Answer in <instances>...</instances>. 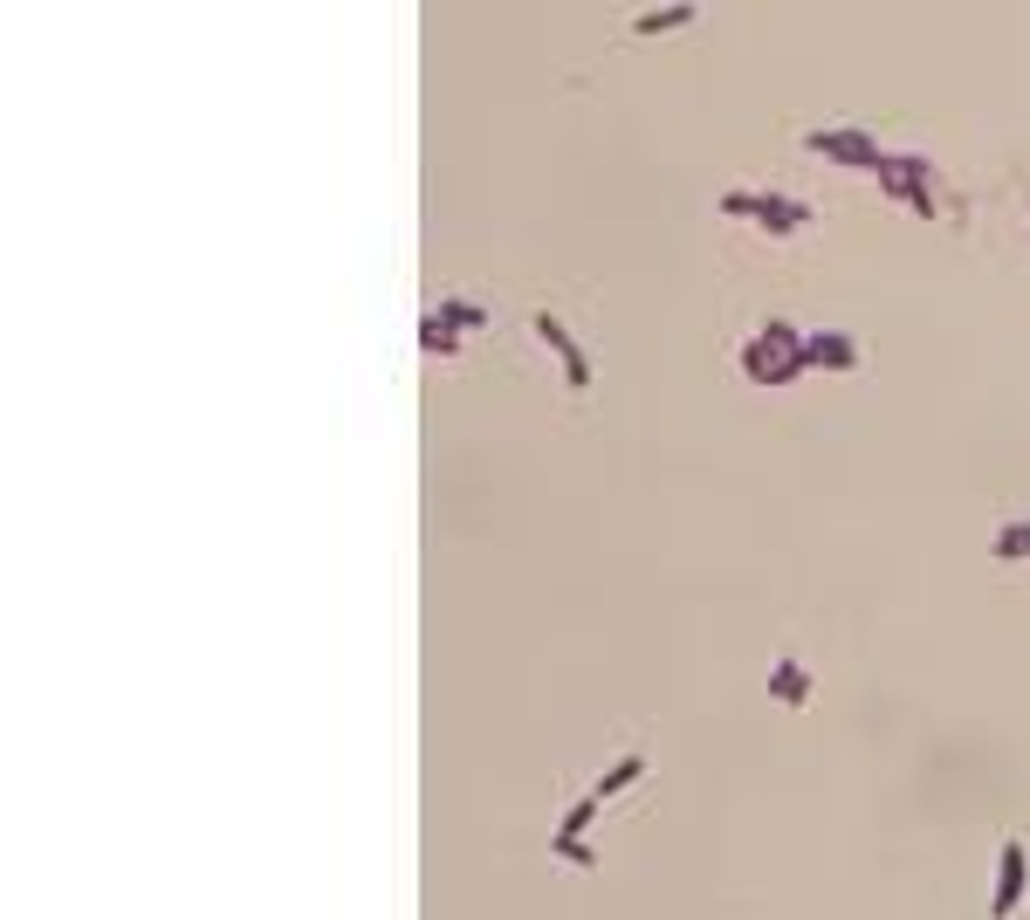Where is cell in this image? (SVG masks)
<instances>
[{"label":"cell","instance_id":"6da1fadb","mask_svg":"<svg viewBox=\"0 0 1030 920\" xmlns=\"http://www.w3.org/2000/svg\"><path fill=\"white\" fill-rule=\"evenodd\" d=\"M804 151H817V159H832V165H859L872 179H880V165H886V151L866 131H804Z\"/></svg>","mask_w":1030,"mask_h":920},{"label":"cell","instance_id":"7a4b0ae2","mask_svg":"<svg viewBox=\"0 0 1030 920\" xmlns=\"http://www.w3.org/2000/svg\"><path fill=\"white\" fill-rule=\"evenodd\" d=\"M1023 886H1030V852H1023V838H1010L996 859V893H989V920H1010L1023 907Z\"/></svg>","mask_w":1030,"mask_h":920},{"label":"cell","instance_id":"3957f363","mask_svg":"<svg viewBox=\"0 0 1030 920\" xmlns=\"http://www.w3.org/2000/svg\"><path fill=\"white\" fill-rule=\"evenodd\" d=\"M536 337H543V344H550V350L563 357V386H571V392H584V386H591V357H584V350L571 344V330H563V323H557L550 310H536Z\"/></svg>","mask_w":1030,"mask_h":920},{"label":"cell","instance_id":"277c9868","mask_svg":"<svg viewBox=\"0 0 1030 920\" xmlns=\"http://www.w3.org/2000/svg\"><path fill=\"white\" fill-rule=\"evenodd\" d=\"M756 220L769 227V234H797V227L811 220L804 199H790V193H756Z\"/></svg>","mask_w":1030,"mask_h":920},{"label":"cell","instance_id":"5b68a950","mask_svg":"<svg viewBox=\"0 0 1030 920\" xmlns=\"http://www.w3.org/2000/svg\"><path fill=\"white\" fill-rule=\"evenodd\" d=\"M804 350H811V365H824V371H852V365H859V344L838 337V330H817V337H804Z\"/></svg>","mask_w":1030,"mask_h":920},{"label":"cell","instance_id":"8992f818","mask_svg":"<svg viewBox=\"0 0 1030 920\" xmlns=\"http://www.w3.org/2000/svg\"><path fill=\"white\" fill-rule=\"evenodd\" d=\"M769 701H783V708H804V701H811V674L797 667L790 653L777 659V667H769Z\"/></svg>","mask_w":1030,"mask_h":920},{"label":"cell","instance_id":"52a82bcc","mask_svg":"<svg viewBox=\"0 0 1030 920\" xmlns=\"http://www.w3.org/2000/svg\"><path fill=\"white\" fill-rule=\"evenodd\" d=\"M639 777H646V756H639V749H632V756H618V762H611V770L598 777V790H591V797H598V804H611V797H618V790H626V783H639Z\"/></svg>","mask_w":1030,"mask_h":920},{"label":"cell","instance_id":"ba28073f","mask_svg":"<svg viewBox=\"0 0 1030 920\" xmlns=\"http://www.w3.org/2000/svg\"><path fill=\"white\" fill-rule=\"evenodd\" d=\"M433 323H440V330H454V337H460V330H481V323H488V310H481V302H468V296H447L440 310H433Z\"/></svg>","mask_w":1030,"mask_h":920},{"label":"cell","instance_id":"9c48e42d","mask_svg":"<svg viewBox=\"0 0 1030 920\" xmlns=\"http://www.w3.org/2000/svg\"><path fill=\"white\" fill-rule=\"evenodd\" d=\"M756 344H763L769 357H797V350H804V330H797V323H763Z\"/></svg>","mask_w":1030,"mask_h":920},{"label":"cell","instance_id":"30bf717a","mask_svg":"<svg viewBox=\"0 0 1030 920\" xmlns=\"http://www.w3.org/2000/svg\"><path fill=\"white\" fill-rule=\"evenodd\" d=\"M880 186H886V199H907L920 220H935V193H927L920 179H880Z\"/></svg>","mask_w":1030,"mask_h":920},{"label":"cell","instance_id":"8fae6325","mask_svg":"<svg viewBox=\"0 0 1030 920\" xmlns=\"http://www.w3.org/2000/svg\"><path fill=\"white\" fill-rule=\"evenodd\" d=\"M687 21H694V8H646L632 28L639 35H674V28H687Z\"/></svg>","mask_w":1030,"mask_h":920},{"label":"cell","instance_id":"7c38bea8","mask_svg":"<svg viewBox=\"0 0 1030 920\" xmlns=\"http://www.w3.org/2000/svg\"><path fill=\"white\" fill-rule=\"evenodd\" d=\"M1003 564H1017V556H1030V522H1003L996 529V543H989Z\"/></svg>","mask_w":1030,"mask_h":920},{"label":"cell","instance_id":"4fadbf2b","mask_svg":"<svg viewBox=\"0 0 1030 920\" xmlns=\"http://www.w3.org/2000/svg\"><path fill=\"white\" fill-rule=\"evenodd\" d=\"M742 378H756V386H777V357H769L756 337L742 344Z\"/></svg>","mask_w":1030,"mask_h":920},{"label":"cell","instance_id":"5bb4252c","mask_svg":"<svg viewBox=\"0 0 1030 920\" xmlns=\"http://www.w3.org/2000/svg\"><path fill=\"white\" fill-rule=\"evenodd\" d=\"M598 810H605V804H598V797H577V804H571V810H563V817H557V831H571V838H584V831H591V825H598Z\"/></svg>","mask_w":1030,"mask_h":920},{"label":"cell","instance_id":"9a60e30c","mask_svg":"<svg viewBox=\"0 0 1030 920\" xmlns=\"http://www.w3.org/2000/svg\"><path fill=\"white\" fill-rule=\"evenodd\" d=\"M420 344H426L433 357H454V350H460V337H454V330H440L433 317H426V330H420Z\"/></svg>","mask_w":1030,"mask_h":920},{"label":"cell","instance_id":"2e32d148","mask_svg":"<svg viewBox=\"0 0 1030 920\" xmlns=\"http://www.w3.org/2000/svg\"><path fill=\"white\" fill-rule=\"evenodd\" d=\"M550 852H557L563 865H591V846H584V838H571V831H557V838H550Z\"/></svg>","mask_w":1030,"mask_h":920},{"label":"cell","instance_id":"e0dca14e","mask_svg":"<svg viewBox=\"0 0 1030 920\" xmlns=\"http://www.w3.org/2000/svg\"><path fill=\"white\" fill-rule=\"evenodd\" d=\"M721 214H735V220H756V193H721Z\"/></svg>","mask_w":1030,"mask_h":920}]
</instances>
